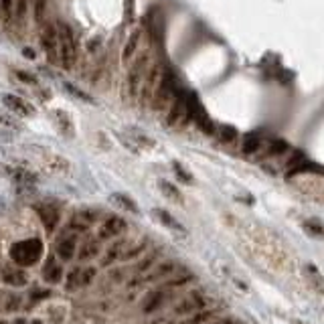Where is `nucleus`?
<instances>
[{"mask_svg":"<svg viewBox=\"0 0 324 324\" xmlns=\"http://www.w3.org/2000/svg\"><path fill=\"white\" fill-rule=\"evenodd\" d=\"M292 324H304V322H292Z\"/></svg>","mask_w":324,"mask_h":324,"instance_id":"a19ab883","label":"nucleus"},{"mask_svg":"<svg viewBox=\"0 0 324 324\" xmlns=\"http://www.w3.org/2000/svg\"><path fill=\"white\" fill-rule=\"evenodd\" d=\"M0 324H7V322H3V320H0Z\"/></svg>","mask_w":324,"mask_h":324,"instance_id":"79ce46f5","label":"nucleus"},{"mask_svg":"<svg viewBox=\"0 0 324 324\" xmlns=\"http://www.w3.org/2000/svg\"><path fill=\"white\" fill-rule=\"evenodd\" d=\"M81 272H83L81 267H73L71 272L67 274V278H65V288H67L69 292L81 288Z\"/></svg>","mask_w":324,"mask_h":324,"instance_id":"aec40b11","label":"nucleus"},{"mask_svg":"<svg viewBox=\"0 0 324 324\" xmlns=\"http://www.w3.org/2000/svg\"><path fill=\"white\" fill-rule=\"evenodd\" d=\"M43 49L47 53V59L51 63L59 61V35H57V25H47L43 29V37H41Z\"/></svg>","mask_w":324,"mask_h":324,"instance_id":"20e7f679","label":"nucleus"},{"mask_svg":"<svg viewBox=\"0 0 324 324\" xmlns=\"http://www.w3.org/2000/svg\"><path fill=\"white\" fill-rule=\"evenodd\" d=\"M167 300V294L162 292V290H152L148 296H146V304H144V312H154L156 308L162 306V302Z\"/></svg>","mask_w":324,"mask_h":324,"instance_id":"dca6fc26","label":"nucleus"},{"mask_svg":"<svg viewBox=\"0 0 324 324\" xmlns=\"http://www.w3.org/2000/svg\"><path fill=\"white\" fill-rule=\"evenodd\" d=\"M57 35H59V59L65 69H71L75 59H77V45L73 31L67 23H57Z\"/></svg>","mask_w":324,"mask_h":324,"instance_id":"f03ea898","label":"nucleus"},{"mask_svg":"<svg viewBox=\"0 0 324 324\" xmlns=\"http://www.w3.org/2000/svg\"><path fill=\"white\" fill-rule=\"evenodd\" d=\"M13 5H15V0H0V9H3L5 21H11L13 17Z\"/></svg>","mask_w":324,"mask_h":324,"instance_id":"c756f323","label":"nucleus"},{"mask_svg":"<svg viewBox=\"0 0 324 324\" xmlns=\"http://www.w3.org/2000/svg\"><path fill=\"white\" fill-rule=\"evenodd\" d=\"M13 324H27V322H25V318H17Z\"/></svg>","mask_w":324,"mask_h":324,"instance_id":"58836bf2","label":"nucleus"},{"mask_svg":"<svg viewBox=\"0 0 324 324\" xmlns=\"http://www.w3.org/2000/svg\"><path fill=\"white\" fill-rule=\"evenodd\" d=\"M110 199H112V203H116L118 207H122V209L130 211V213H138V207H136V203H134V201H132L130 197H126V195H120V193H116V195H112Z\"/></svg>","mask_w":324,"mask_h":324,"instance_id":"412c9836","label":"nucleus"},{"mask_svg":"<svg viewBox=\"0 0 324 324\" xmlns=\"http://www.w3.org/2000/svg\"><path fill=\"white\" fill-rule=\"evenodd\" d=\"M140 39H142V31H134V33L130 35V39L126 41V45H124V49H122V65H124V67H128V65L136 59Z\"/></svg>","mask_w":324,"mask_h":324,"instance_id":"1a4fd4ad","label":"nucleus"},{"mask_svg":"<svg viewBox=\"0 0 324 324\" xmlns=\"http://www.w3.org/2000/svg\"><path fill=\"white\" fill-rule=\"evenodd\" d=\"M33 324H43V322L41 320H33Z\"/></svg>","mask_w":324,"mask_h":324,"instance_id":"ea45409f","label":"nucleus"},{"mask_svg":"<svg viewBox=\"0 0 324 324\" xmlns=\"http://www.w3.org/2000/svg\"><path fill=\"white\" fill-rule=\"evenodd\" d=\"M93 278H95V267H85L83 272H81V288L89 286Z\"/></svg>","mask_w":324,"mask_h":324,"instance_id":"c85d7f7f","label":"nucleus"},{"mask_svg":"<svg viewBox=\"0 0 324 324\" xmlns=\"http://www.w3.org/2000/svg\"><path fill=\"white\" fill-rule=\"evenodd\" d=\"M49 296H51V292H49V290H37V288H35V290L31 292V300H33V304H37V302H41L43 298H49Z\"/></svg>","mask_w":324,"mask_h":324,"instance_id":"2f4dec72","label":"nucleus"},{"mask_svg":"<svg viewBox=\"0 0 324 324\" xmlns=\"http://www.w3.org/2000/svg\"><path fill=\"white\" fill-rule=\"evenodd\" d=\"M11 175H13V179H15L17 183H23V185H33V183H35V175H31L29 171L13 169V171H11Z\"/></svg>","mask_w":324,"mask_h":324,"instance_id":"b1692460","label":"nucleus"},{"mask_svg":"<svg viewBox=\"0 0 324 324\" xmlns=\"http://www.w3.org/2000/svg\"><path fill=\"white\" fill-rule=\"evenodd\" d=\"M23 55H25L27 59H35V57H37V53H35L31 47H25V49H23Z\"/></svg>","mask_w":324,"mask_h":324,"instance_id":"c9c22d12","label":"nucleus"},{"mask_svg":"<svg viewBox=\"0 0 324 324\" xmlns=\"http://www.w3.org/2000/svg\"><path fill=\"white\" fill-rule=\"evenodd\" d=\"M217 134H219L221 142H225V144H233V142H235V140L239 138V132H237V128H233V126H227V124L219 126V128H217Z\"/></svg>","mask_w":324,"mask_h":324,"instance_id":"6ab92c4d","label":"nucleus"},{"mask_svg":"<svg viewBox=\"0 0 324 324\" xmlns=\"http://www.w3.org/2000/svg\"><path fill=\"white\" fill-rule=\"evenodd\" d=\"M35 211L39 213V217H41V221H43V227H45L49 233H53V231L57 229V225H59V221H61V211H59L57 205L39 203V205H35Z\"/></svg>","mask_w":324,"mask_h":324,"instance_id":"39448f33","label":"nucleus"},{"mask_svg":"<svg viewBox=\"0 0 324 324\" xmlns=\"http://www.w3.org/2000/svg\"><path fill=\"white\" fill-rule=\"evenodd\" d=\"M173 167H175V173H177V177H179L181 181H185V183H193V177H191V175H189V173L179 165V162H175Z\"/></svg>","mask_w":324,"mask_h":324,"instance_id":"7c9ffc66","label":"nucleus"},{"mask_svg":"<svg viewBox=\"0 0 324 324\" xmlns=\"http://www.w3.org/2000/svg\"><path fill=\"white\" fill-rule=\"evenodd\" d=\"M213 316H215V312H213V310H201V312H197L191 320H187L185 324H205V322H207V320H211Z\"/></svg>","mask_w":324,"mask_h":324,"instance_id":"a878e982","label":"nucleus"},{"mask_svg":"<svg viewBox=\"0 0 324 324\" xmlns=\"http://www.w3.org/2000/svg\"><path fill=\"white\" fill-rule=\"evenodd\" d=\"M43 278H45V282H49V284H59L61 278H63V267L57 263V259L53 257V255L47 259V263H45V267H43Z\"/></svg>","mask_w":324,"mask_h":324,"instance_id":"9d476101","label":"nucleus"},{"mask_svg":"<svg viewBox=\"0 0 324 324\" xmlns=\"http://www.w3.org/2000/svg\"><path fill=\"white\" fill-rule=\"evenodd\" d=\"M17 77L19 79H23V81H27V83H37V77H33V75H29V73H23V71H17Z\"/></svg>","mask_w":324,"mask_h":324,"instance_id":"f704fd0d","label":"nucleus"},{"mask_svg":"<svg viewBox=\"0 0 324 324\" xmlns=\"http://www.w3.org/2000/svg\"><path fill=\"white\" fill-rule=\"evenodd\" d=\"M148 61H150V53H148V51H142L140 55L132 61V65H130L128 89H130V95H132V97H138L140 91H142L146 73H148V69H150V67H148Z\"/></svg>","mask_w":324,"mask_h":324,"instance_id":"7ed1b4c3","label":"nucleus"},{"mask_svg":"<svg viewBox=\"0 0 324 324\" xmlns=\"http://www.w3.org/2000/svg\"><path fill=\"white\" fill-rule=\"evenodd\" d=\"M158 187H160L162 195L169 197L171 201H175V203H183V195H181V193H179V189H177L175 185H171L169 181H158Z\"/></svg>","mask_w":324,"mask_h":324,"instance_id":"a211bd4d","label":"nucleus"},{"mask_svg":"<svg viewBox=\"0 0 324 324\" xmlns=\"http://www.w3.org/2000/svg\"><path fill=\"white\" fill-rule=\"evenodd\" d=\"M126 229H128V223H126L122 217H118V215H110V217H107V219L101 223L97 237H99V239H112V237L122 235Z\"/></svg>","mask_w":324,"mask_h":324,"instance_id":"423d86ee","label":"nucleus"},{"mask_svg":"<svg viewBox=\"0 0 324 324\" xmlns=\"http://www.w3.org/2000/svg\"><path fill=\"white\" fill-rule=\"evenodd\" d=\"M3 103L9 107L11 112H15L17 116H23V118H29V116L35 114V107L27 99H23V97H19L15 93H3Z\"/></svg>","mask_w":324,"mask_h":324,"instance_id":"0eeeda50","label":"nucleus"},{"mask_svg":"<svg viewBox=\"0 0 324 324\" xmlns=\"http://www.w3.org/2000/svg\"><path fill=\"white\" fill-rule=\"evenodd\" d=\"M97 253H99V239H95V237H85L77 249V255L81 261H89V259L97 257Z\"/></svg>","mask_w":324,"mask_h":324,"instance_id":"ddd939ff","label":"nucleus"},{"mask_svg":"<svg viewBox=\"0 0 324 324\" xmlns=\"http://www.w3.org/2000/svg\"><path fill=\"white\" fill-rule=\"evenodd\" d=\"M261 144H263V136L259 132H251V134H247L243 138L241 150H243V154H255L261 148Z\"/></svg>","mask_w":324,"mask_h":324,"instance_id":"2eb2a0df","label":"nucleus"},{"mask_svg":"<svg viewBox=\"0 0 324 324\" xmlns=\"http://www.w3.org/2000/svg\"><path fill=\"white\" fill-rule=\"evenodd\" d=\"M75 253H77V235L75 233L63 235L57 241V257L63 259V261H69Z\"/></svg>","mask_w":324,"mask_h":324,"instance_id":"6e6552de","label":"nucleus"},{"mask_svg":"<svg viewBox=\"0 0 324 324\" xmlns=\"http://www.w3.org/2000/svg\"><path fill=\"white\" fill-rule=\"evenodd\" d=\"M122 243H118V245H114V247H110V251H107V255H105V259H103V265H107V263H112L116 257H122L120 253H122Z\"/></svg>","mask_w":324,"mask_h":324,"instance_id":"cd10ccee","label":"nucleus"},{"mask_svg":"<svg viewBox=\"0 0 324 324\" xmlns=\"http://www.w3.org/2000/svg\"><path fill=\"white\" fill-rule=\"evenodd\" d=\"M25 13H27V0H19V11H17V19L23 21L25 19Z\"/></svg>","mask_w":324,"mask_h":324,"instance_id":"72a5a7b5","label":"nucleus"},{"mask_svg":"<svg viewBox=\"0 0 324 324\" xmlns=\"http://www.w3.org/2000/svg\"><path fill=\"white\" fill-rule=\"evenodd\" d=\"M205 298L203 296H199V294H193V296H189L187 300H183L177 308H175V312L177 314H191V312H199L201 308H205Z\"/></svg>","mask_w":324,"mask_h":324,"instance_id":"4468645a","label":"nucleus"},{"mask_svg":"<svg viewBox=\"0 0 324 324\" xmlns=\"http://www.w3.org/2000/svg\"><path fill=\"white\" fill-rule=\"evenodd\" d=\"M45 253V247H43V241L39 237H33V239H25V241H17L13 247H11V259L19 265V267H29V265H35Z\"/></svg>","mask_w":324,"mask_h":324,"instance_id":"f257e3e1","label":"nucleus"},{"mask_svg":"<svg viewBox=\"0 0 324 324\" xmlns=\"http://www.w3.org/2000/svg\"><path fill=\"white\" fill-rule=\"evenodd\" d=\"M3 280L7 286H13V288H21L27 284V274L25 269H19V267H3Z\"/></svg>","mask_w":324,"mask_h":324,"instance_id":"9b49d317","label":"nucleus"},{"mask_svg":"<svg viewBox=\"0 0 324 324\" xmlns=\"http://www.w3.org/2000/svg\"><path fill=\"white\" fill-rule=\"evenodd\" d=\"M173 272H175V263H173V261L162 263V265H158V267H156V272H152V274H150V280H158V278L169 276V274H173Z\"/></svg>","mask_w":324,"mask_h":324,"instance_id":"393cba45","label":"nucleus"},{"mask_svg":"<svg viewBox=\"0 0 324 324\" xmlns=\"http://www.w3.org/2000/svg\"><path fill=\"white\" fill-rule=\"evenodd\" d=\"M43 13H45V0H37V5H35V21L37 23L43 21Z\"/></svg>","mask_w":324,"mask_h":324,"instance_id":"473e14b6","label":"nucleus"},{"mask_svg":"<svg viewBox=\"0 0 324 324\" xmlns=\"http://www.w3.org/2000/svg\"><path fill=\"white\" fill-rule=\"evenodd\" d=\"M0 122H3V124H7V126H11V128H15L17 124L13 122V120H9V116H3V114H0Z\"/></svg>","mask_w":324,"mask_h":324,"instance_id":"4c0bfd02","label":"nucleus"},{"mask_svg":"<svg viewBox=\"0 0 324 324\" xmlns=\"http://www.w3.org/2000/svg\"><path fill=\"white\" fill-rule=\"evenodd\" d=\"M286 150H288V142H286V140L276 138V140L269 142V146H267L265 154H267V156H280V154H284Z\"/></svg>","mask_w":324,"mask_h":324,"instance_id":"4be33fe9","label":"nucleus"},{"mask_svg":"<svg viewBox=\"0 0 324 324\" xmlns=\"http://www.w3.org/2000/svg\"><path fill=\"white\" fill-rule=\"evenodd\" d=\"M51 116H53V122L57 124L59 132H61L63 136L73 138V132H75V130H73V122H71V116H69L65 110H53Z\"/></svg>","mask_w":324,"mask_h":324,"instance_id":"f8f14e48","label":"nucleus"},{"mask_svg":"<svg viewBox=\"0 0 324 324\" xmlns=\"http://www.w3.org/2000/svg\"><path fill=\"white\" fill-rule=\"evenodd\" d=\"M215 324H239V320H235V318H223V320H217Z\"/></svg>","mask_w":324,"mask_h":324,"instance_id":"e433bc0d","label":"nucleus"},{"mask_svg":"<svg viewBox=\"0 0 324 324\" xmlns=\"http://www.w3.org/2000/svg\"><path fill=\"white\" fill-rule=\"evenodd\" d=\"M304 231L308 233V235H312V237H318V239H324V227L318 223V221H304Z\"/></svg>","mask_w":324,"mask_h":324,"instance_id":"5701e85b","label":"nucleus"},{"mask_svg":"<svg viewBox=\"0 0 324 324\" xmlns=\"http://www.w3.org/2000/svg\"><path fill=\"white\" fill-rule=\"evenodd\" d=\"M154 215L160 219V223L162 225H167V227H171V229H175V231H181V233H185V227L173 217V215L169 213V211H162V209H154Z\"/></svg>","mask_w":324,"mask_h":324,"instance_id":"f3484780","label":"nucleus"},{"mask_svg":"<svg viewBox=\"0 0 324 324\" xmlns=\"http://www.w3.org/2000/svg\"><path fill=\"white\" fill-rule=\"evenodd\" d=\"M65 89H67L69 93H73L75 97H79V99H83V101H87V103H95L91 95H87L85 91H81V89H77V87H75L73 83H65Z\"/></svg>","mask_w":324,"mask_h":324,"instance_id":"bb28decb","label":"nucleus"}]
</instances>
